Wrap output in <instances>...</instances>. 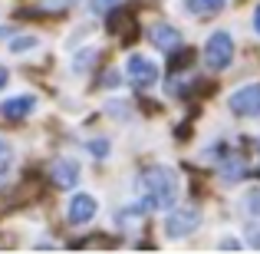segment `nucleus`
<instances>
[{"mask_svg":"<svg viewBox=\"0 0 260 254\" xmlns=\"http://www.w3.org/2000/svg\"><path fill=\"white\" fill-rule=\"evenodd\" d=\"M148 37H152V43L158 46L161 53H172V50L181 46V30L172 26V23H155L152 30H148Z\"/></svg>","mask_w":260,"mask_h":254,"instance_id":"6e6552de","label":"nucleus"},{"mask_svg":"<svg viewBox=\"0 0 260 254\" xmlns=\"http://www.w3.org/2000/svg\"><path fill=\"white\" fill-rule=\"evenodd\" d=\"M224 4L228 0H184V10L191 13V17H214V13H221L224 10Z\"/></svg>","mask_w":260,"mask_h":254,"instance_id":"9d476101","label":"nucleus"},{"mask_svg":"<svg viewBox=\"0 0 260 254\" xmlns=\"http://www.w3.org/2000/svg\"><path fill=\"white\" fill-rule=\"evenodd\" d=\"M231 60H234V37H231V30H214L208 37V43H204V63H208V70L221 73L231 66Z\"/></svg>","mask_w":260,"mask_h":254,"instance_id":"7ed1b4c3","label":"nucleus"},{"mask_svg":"<svg viewBox=\"0 0 260 254\" xmlns=\"http://www.w3.org/2000/svg\"><path fill=\"white\" fill-rule=\"evenodd\" d=\"M254 30H257V33H260V4H257V7H254Z\"/></svg>","mask_w":260,"mask_h":254,"instance_id":"a211bd4d","label":"nucleus"},{"mask_svg":"<svg viewBox=\"0 0 260 254\" xmlns=\"http://www.w3.org/2000/svg\"><path fill=\"white\" fill-rule=\"evenodd\" d=\"M228 106L234 116H244V119H257L260 116V83H247L241 89L228 96Z\"/></svg>","mask_w":260,"mask_h":254,"instance_id":"39448f33","label":"nucleus"},{"mask_svg":"<svg viewBox=\"0 0 260 254\" xmlns=\"http://www.w3.org/2000/svg\"><path fill=\"white\" fill-rule=\"evenodd\" d=\"M247 175V165H244L237 155H224V165H221V182H228V185H237L241 178Z\"/></svg>","mask_w":260,"mask_h":254,"instance_id":"9b49d317","label":"nucleus"},{"mask_svg":"<svg viewBox=\"0 0 260 254\" xmlns=\"http://www.w3.org/2000/svg\"><path fill=\"white\" fill-rule=\"evenodd\" d=\"M37 109V96L30 93H20V96H10V99L0 102V116H4L7 122H23L26 116Z\"/></svg>","mask_w":260,"mask_h":254,"instance_id":"0eeeda50","label":"nucleus"},{"mask_svg":"<svg viewBox=\"0 0 260 254\" xmlns=\"http://www.w3.org/2000/svg\"><path fill=\"white\" fill-rule=\"evenodd\" d=\"M7 79H10V73H7V70H4V66H0V89H4V86H7Z\"/></svg>","mask_w":260,"mask_h":254,"instance_id":"6ab92c4d","label":"nucleus"},{"mask_svg":"<svg viewBox=\"0 0 260 254\" xmlns=\"http://www.w3.org/2000/svg\"><path fill=\"white\" fill-rule=\"evenodd\" d=\"M158 63H155L152 57H145V53H132L125 63V79L132 83L135 89H152L158 83Z\"/></svg>","mask_w":260,"mask_h":254,"instance_id":"20e7f679","label":"nucleus"},{"mask_svg":"<svg viewBox=\"0 0 260 254\" xmlns=\"http://www.w3.org/2000/svg\"><path fill=\"white\" fill-rule=\"evenodd\" d=\"M257 152H260V139H257Z\"/></svg>","mask_w":260,"mask_h":254,"instance_id":"aec40b11","label":"nucleus"},{"mask_svg":"<svg viewBox=\"0 0 260 254\" xmlns=\"http://www.w3.org/2000/svg\"><path fill=\"white\" fill-rule=\"evenodd\" d=\"M4 165H10V146L0 139V168H4Z\"/></svg>","mask_w":260,"mask_h":254,"instance_id":"dca6fc26","label":"nucleus"},{"mask_svg":"<svg viewBox=\"0 0 260 254\" xmlns=\"http://www.w3.org/2000/svg\"><path fill=\"white\" fill-rule=\"evenodd\" d=\"M50 175H53V182H56L59 188H73V185L79 182V162L70 159V155H63V159L53 162Z\"/></svg>","mask_w":260,"mask_h":254,"instance_id":"1a4fd4ad","label":"nucleus"},{"mask_svg":"<svg viewBox=\"0 0 260 254\" xmlns=\"http://www.w3.org/2000/svg\"><path fill=\"white\" fill-rule=\"evenodd\" d=\"M95 211H99V202H95L89 191H79V195L70 198L66 218H70V224H89V221L95 218Z\"/></svg>","mask_w":260,"mask_h":254,"instance_id":"423d86ee","label":"nucleus"},{"mask_svg":"<svg viewBox=\"0 0 260 254\" xmlns=\"http://www.w3.org/2000/svg\"><path fill=\"white\" fill-rule=\"evenodd\" d=\"M201 228V211L194 208V205H175V208H168L165 215V238H188L191 231Z\"/></svg>","mask_w":260,"mask_h":254,"instance_id":"f03ea898","label":"nucleus"},{"mask_svg":"<svg viewBox=\"0 0 260 254\" xmlns=\"http://www.w3.org/2000/svg\"><path fill=\"white\" fill-rule=\"evenodd\" d=\"M89 4H92V10H95V13H106V10H112L119 0H89Z\"/></svg>","mask_w":260,"mask_h":254,"instance_id":"2eb2a0df","label":"nucleus"},{"mask_svg":"<svg viewBox=\"0 0 260 254\" xmlns=\"http://www.w3.org/2000/svg\"><path fill=\"white\" fill-rule=\"evenodd\" d=\"M244 202H247V211L254 218H260V188H254V191H247V198H244Z\"/></svg>","mask_w":260,"mask_h":254,"instance_id":"ddd939ff","label":"nucleus"},{"mask_svg":"<svg viewBox=\"0 0 260 254\" xmlns=\"http://www.w3.org/2000/svg\"><path fill=\"white\" fill-rule=\"evenodd\" d=\"M37 43H40L37 37H17L10 43V53H30V50H37Z\"/></svg>","mask_w":260,"mask_h":254,"instance_id":"f8f14e48","label":"nucleus"},{"mask_svg":"<svg viewBox=\"0 0 260 254\" xmlns=\"http://www.w3.org/2000/svg\"><path fill=\"white\" fill-rule=\"evenodd\" d=\"M181 198V175L172 165H152L142 175V205H135L132 211H168Z\"/></svg>","mask_w":260,"mask_h":254,"instance_id":"f257e3e1","label":"nucleus"},{"mask_svg":"<svg viewBox=\"0 0 260 254\" xmlns=\"http://www.w3.org/2000/svg\"><path fill=\"white\" fill-rule=\"evenodd\" d=\"M89 152H92L95 159H106V155H109V142L106 139H92V142H89Z\"/></svg>","mask_w":260,"mask_h":254,"instance_id":"4468645a","label":"nucleus"},{"mask_svg":"<svg viewBox=\"0 0 260 254\" xmlns=\"http://www.w3.org/2000/svg\"><path fill=\"white\" fill-rule=\"evenodd\" d=\"M221 248H241V241L237 238H221Z\"/></svg>","mask_w":260,"mask_h":254,"instance_id":"f3484780","label":"nucleus"}]
</instances>
